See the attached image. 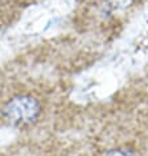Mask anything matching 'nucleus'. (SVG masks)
Here are the masks:
<instances>
[{
    "instance_id": "obj_1",
    "label": "nucleus",
    "mask_w": 148,
    "mask_h": 156,
    "mask_svg": "<svg viewBox=\"0 0 148 156\" xmlns=\"http://www.w3.org/2000/svg\"><path fill=\"white\" fill-rule=\"evenodd\" d=\"M42 107L37 98L23 94L8 99L2 107V116L15 126H25L36 122L41 115Z\"/></svg>"
},
{
    "instance_id": "obj_2",
    "label": "nucleus",
    "mask_w": 148,
    "mask_h": 156,
    "mask_svg": "<svg viewBox=\"0 0 148 156\" xmlns=\"http://www.w3.org/2000/svg\"><path fill=\"white\" fill-rule=\"evenodd\" d=\"M132 2H134V0H107L110 8L114 9V11L126 9L127 7H130L132 4Z\"/></svg>"
},
{
    "instance_id": "obj_3",
    "label": "nucleus",
    "mask_w": 148,
    "mask_h": 156,
    "mask_svg": "<svg viewBox=\"0 0 148 156\" xmlns=\"http://www.w3.org/2000/svg\"><path fill=\"white\" fill-rule=\"evenodd\" d=\"M104 156H134V154L127 150H112V151L106 152Z\"/></svg>"
}]
</instances>
